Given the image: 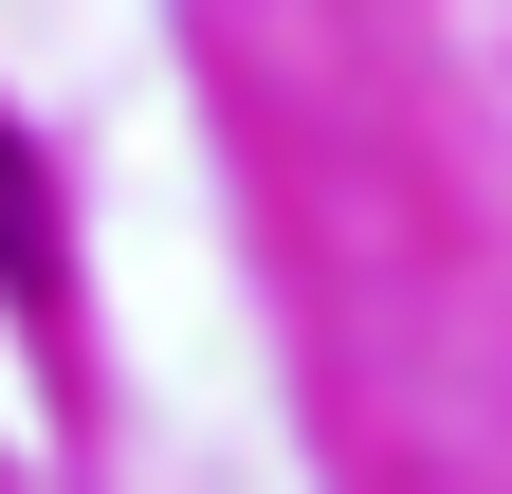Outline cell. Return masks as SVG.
<instances>
[{"label":"cell","mask_w":512,"mask_h":494,"mask_svg":"<svg viewBox=\"0 0 512 494\" xmlns=\"http://www.w3.org/2000/svg\"><path fill=\"white\" fill-rule=\"evenodd\" d=\"M0 275H37V165H19V129H0Z\"/></svg>","instance_id":"1"}]
</instances>
